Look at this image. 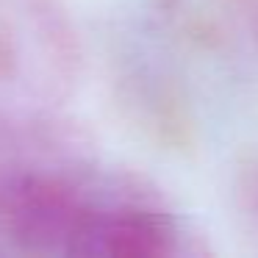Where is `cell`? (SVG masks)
I'll use <instances>...</instances> for the list:
<instances>
[{
  "label": "cell",
  "instance_id": "1",
  "mask_svg": "<svg viewBox=\"0 0 258 258\" xmlns=\"http://www.w3.org/2000/svg\"><path fill=\"white\" fill-rule=\"evenodd\" d=\"M100 186L64 169H0V247L20 255H75Z\"/></svg>",
  "mask_w": 258,
  "mask_h": 258
},
{
  "label": "cell",
  "instance_id": "2",
  "mask_svg": "<svg viewBox=\"0 0 258 258\" xmlns=\"http://www.w3.org/2000/svg\"><path fill=\"white\" fill-rule=\"evenodd\" d=\"M78 75V42L56 0H0V103H53Z\"/></svg>",
  "mask_w": 258,
  "mask_h": 258
},
{
  "label": "cell",
  "instance_id": "3",
  "mask_svg": "<svg viewBox=\"0 0 258 258\" xmlns=\"http://www.w3.org/2000/svg\"><path fill=\"white\" fill-rule=\"evenodd\" d=\"M180 225L161 197L131 180L100 183L75 255L81 258H167L178 255Z\"/></svg>",
  "mask_w": 258,
  "mask_h": 258
}]
</instances>
